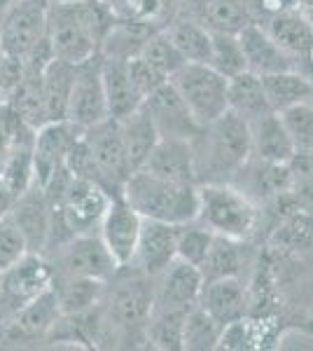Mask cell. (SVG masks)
I'll list each match as a JSON object with an SVG mask.
<instances>
[{
	"label": "cell",
	"mask_w": 313,
	"mask_h": 351,
	"mask_svg": "<svg viewBox=\"0 0 313 351\" xmlns=\"http://www.w3.org/2000/svg\"><path fill=\"white\" fill-rule=\"evenodd\" d=\"M145 110L157 124V132L162 138H185L195 141L201 134V124L195 120V115L185 106L183 96L178 89L168 82L159 84V87L143 101Z\"/></svg>",
	"instance_id": "8fae6325"
},
{
	"label": "cell",
	"mask_w": 313,
	"mask_h": 351,
	"mask_svg": "<svg viewBox=\"0 0 313 351\" xmlns=\"http://www.w3.org/2000/svg\"><path fill=\"white\" fill-rule=\"evenodd\" d=\"M79 136V129L68 120L45 122L36 129L33 141V164H36V183L47 185L66 167V155Z\"/></svg>",
	"instance_id": "7c38bea8"
},
{
	"label": "cell",
	"mask_w": 313,
	"mask_h": 351,
	"mask_svg": "<svg viewBox=\"0 0 313 351\" xmlns=\"http://www.w3.org/2000/svg\"><path fill=\"white\" fill-rule=\"evenodd\" d=\"M171 84L183 96L195 120L206 127L229 110V77L210 64H187L171 77Z\"/></svg>",
	"instance_id": "5b68a950"
},
{
	"label": "cell",
	"mask_w": 313,
	"mask_h": 351,
	"mask_svg": "<svg viewBox=\"0 0 313 351\" xmlns=\"http://www.w3.org/2000/svg\"><path fill=\"white\" fill-rule=\"evenodd\" d=\"M103 281L87 276H54V291L59 298L61 314H82L99 304L103 295Z\"/></svg>",
	"instance_id": "4316f807"
},
{
	"label": "cell",
	"mask_w": 313,
	"mask_h": 351,
	"mask_svg": "<svg viewBox=\"0 0 313 351\" xmlns=\"http://www.w3.org/2000/svg\"><path fill=\"white\" fill-rule=\"evenodd\" d=\"M140 276L131 281H122L119 288L112 295L110 316L122 328L134 326H147V319L152 314V304H155V288L147 286L150 276L138 271Z\"/></svg>",
	"instance_id": "44dd1931"
},
{
	"label": "cell",
	"mask_w": 313,
	"mask_h": 351,
	"mask_svg": "<svg viewBox=\"0 0 313 351\" xmlns=\"http://www.w3.org/2000/svg\"><path fill=\"white\" fill-rule=\"evenodd\" d=\"M185 314L187 309H152L145 326L147 342L162 351H180Z\"/></svg>",
	"instance_id": "f546056e"
},
{
	"label": "cell",
	"mask_w": 313,
	"mask_h": 351,
	"mask_svg": "<svg viewBox=\"0 0 313 351\" xmlns=\"http://www.w3.org/2000/svg\"><path fill=\"white\" fill-rule=\"evenodd\" d=\"M112 24H105V10L94 0L82 3H49L45 36L52 47L54 59L66 64H82L99 54V45Z\"/></svg>",
	"instance_id": "7a4b0ae2"
},
{
	"label": "cell",
	"mask_w": 313,
	"mask_h": 351,
	"mask_svg": "<svg viewBox=\"0 0 313 351\" xmlns=\"http://www.w3.org/2000/svg\"><path fill=\"white\" fill-rule=\"evenodd\" d=\"M14 199H16V195L3 183V180H0V218L8 216L10 208H12V204H14Z\"/></svg>",
	"instance_id": "f35d334b"
},
{
	"label": "cell",
	"mask_w": 313,
	"mask_h": 351,
	"mask_svg": "<svg viewBox=\"0 0 313 351\" xmlns=\"http://www.w3.org/2000/svg\"><path fill=\"white\" fill-rule=\"evenodd\" d=\"M105 117H110V112H108L103 73H101V52H99L92 59L75 66V77H73L66 120L73 127H77L79 132H84V129L103 122Z\"/></svg>",
	"instance_id": "52a82bcc"
},
{
	"label": "cell",
	"mask_w": 313,
	"mask_h": 351,
	"mask_svg": "<svg viewBox=\"0 0 313 351\" xmlns=\"http://www.w3.org/2000/svg\"><path fill=\"white\" fill-rule=\"evenodd\" d=\"M24 3H33V5H45V8H47V5H49V0H24Z\"/></svg>",
	"instance_id": "ab89813d"
},
{
	"label": "cell",
	"mask_w": 313,
	"mask_h": 351,
	"mask_svg": "<svg viewBox=\"0 0 313 351\" xmlns=\"http://www.w3.org/2000/svg\"><path fill=\"white\" fill-rule=\"evenodd\" d=\"M290 136H292L297 152H313V104L304 101L281 112Z\"/></svg>",
	"instance_id": "d590c367"
},
{
	"label": "cell",
	"mask_w": 313,
	"mask_h": 351,
	"mask_svg": "<svg viewBox=\"0 0 313 351\" xmlns=\"http://www.w3.org/2000/svg\"><path fill=\"white\" fill-rule=\"evenodd\" d=\"M129 75H131V80H134L136 89L143 94V99H147V96L155 92L159 84L168 82L162 73L155 71V68H152L143 56H138V54L129 56Z\"/></svg>",
	"instance_id": "74e56055"
},
{
	"label": "cell",
	"mask_w": 313,
	"mask_h": 351,
	"mask_svg": "<svg viewBox=\"0 0 313 351\" xmlns=\"http://www.w3.org/2000/svg\"><path fill=\"white\" fill-rule=\"evenodd\" d=\"M138 56H143L147 64L155 68V71L162 73L166 80H171V77H173L175 73H178L180 68L187 64L185 56L178 52V47L171 43V38L166 36V31L150 33V36L145 38L143 47H140Z\"/></svg>",
	"instance_id": "1f68e13d"
},
{
	"label": "cell",
	"mask_w": 313,
	"mask_h": 351,
	"mask_svg": "<svg viewBox=\"0 0 313 351\" xmlns=\"http://www.w3.org/2000/svg\"><path fill=\"white\" fill-rule=\"evenodd\" d=\"M266 33L295 59L297 56H309L313 49L311 21L297 12H292V10H283V12L271 14Z\"/></svg>",
	"instance_id": "cb8c5ba5"
},
{
	"label": "cell",
	"mask_w": 313,
	"mask_h": 351,
	"mask_svg": "<svg viewBox=\"0 0 313 351\" xmlns=\"http://www.w3.org/2000/svg\"><path fill=\"white\" fill-rule=\"evenodd\" d=\"M47 8L45 5L12 0L0 19V52L8 59L21 61L38 47L45 38Z\"/></svg>",
	"instance_id": "9c48e42d"
},
{
	"label": "cell",
	"mask_w": 313,
	"mask_h": 351,
	"mask_svg": "<svg viewBox=\"0 0 313 351\" xmlns=\"http://www.w3.org/2000/svg\"><path fill=\"white\" fill-rule=\"evenodd\" d=\"M143 220L145 218L124 197H112L110 199V206H108L105 216L99 225V234L105 248L110 251V256L119 265V269L129 267L131 260H134L140 230H143Z\"/></svg>",
	"instance_id": "30bf717a"
},
{
	"label": "cell",
	"mask_w": 313,
	"mask_h": 351,
	"mask_svg": "<svg viewBox=\"0 0 313 351\" xmlns=\"http://www.w3.org/2000/svg\"><path fill=\"white\" fill-rule=\"evenodd\" d=\"M213 33V49H210V66L225 77H234L238 73L248 71L246 56H243L241 40L234 33Z\"/></svg>",
	"instance_id": "836d02e7"
},
{
	"label": "cell",
	"mask_w": 313,
	"mask_h": 351,
	"mask_svg": "<svg viewBox=\"0 0 313 351\" xmlns=\"http://www.w3.org/2000/svg\"><path fill=\"white\" fill-rule=\"evenodd\" d=\"M203 21H206L203 26L208 31L238 36L248 24H253V16L243 5V0H210L203 8Z\"/></svg>",
	"instance_id": "4dcf8cb0"
},
{
	"label": "cell",
	"mask_w": 313,
	"mask_h": 351,
	"mask_svg": "<svg viewBox=\"0 0 313 351\" xmlns=\"http://www.w3.org/2000/svg\"><path fill=\"white\" fill-rule=\"evenodd\" d=\"M229 110L243 117L248 124L264 117L266 112H274L266 101L264 87L260 75L250 71H243L238 75L229 77Z\"/></svg>",
	"instance_id": "484cf974"
},
{
	"label": "cell",
	"mask_w": 313,
	"mask_h": 351,
	"mask_svg": "<svg viewBox=\"0 0 313 351\" xmlns=\"http://www.w3.org/2000/svg\"><path fill=\"white\" fill-rule=\"evenodd\" d=\"M122 197L145 220L185 225L197 220L199 213V185L178 183L162 178L145 169H136L129 173L122 188Z\"/></svg>",
	"instance_id": "3957f363"
},
{
	"label": "cell",
	"mask_w": 313,
	"mask_h": 351,
	"mask_svg": "<svg viewBox=\"0 0 313 351\" xmlns=\"http://www.w3.org/2000/svg\"><path fill=\"white\" fill-rule=\"evenodd\" d=\"M260 80H262V87H264L266 101H269L274 112H283L297 104L311 101V96H313L311 80L299 75L297 71L269 73V75H260Z\"/></svg>",
	"instance_id": "d4e9b609"
},
{
	"label": "cell",
	"mask_w": 313,
	"mask_h": 351,
	"mask_svg": "<svg viewBox=\"0 0 313 351\" xmlns=\"http://www.w3.org/2000/svg\"><path fill=\"white\" fill-rule=\"evenodd\" d=\"M73 77H75V66L73 64L52 59L45 66L42 75H40V96H42V108L47 122L66 120Z\"/></svg>",
	"instance_id": "7402d4cb"
},
{
	"label": "cell",
	"mask_w": 313,
	"mask_h": 351,
	"mask_svg": "<svg viewBox=\"0 0 313 351\" xmlns=\"http://www.w3.org/2000/svg\"><path fill=\"white\" fill-rule=\"evenodd\" d=\"M101 73H103L105 101L110 117L124 120V117L143 106V94L136 89V84L129 75V59L101 54Z\"/></svg>",
	"instance_id": "2e32d148"
},
{
	"label": "cell",
	"mask_w": 313,
	"mask_h": 351,
	"mask_svg": "<svg viewBox=\"0 0 313 351\" xmlns=\"http://www.w3.org/2000/svg\"><path fill=\"white\" fill-rule=\"evenodd\" d=\"M199 304L210 316H215L222 326H229L246 316V288L238 281V276H222V279L203 281Z\"/></svg>",
	"instance_id": "ffe728a7"
},
{
	"label": "cell",
	"mask_w": 313,
	"mask_h": 351,
	"mask_svg": "<svg viewBox=\"0 0 313 351\" xmlns=\"http://www.w3.org/2000/svg\"><path fill=\"white\" fill-rule=\"evenodd\" d=\"M250 136H253V155L260 162L290 164L297 155V145L281 112H266L264 117L250 122Z\"/></svg>",
	"instance_id": "d6986e66"
},
{
	"label": "cell",
	"mask_w": 313,
	"mask_h": 351,
	"mask_svg": "<svg viewBox=\"0 0 313 351\" xmlns=\"http://www.w3.org/2000/svg\"><path fill=\"white\" fill-rule=\"evenodd\" d=\"M234 239H225V237H215L213 246H210L206 260L201 263V276L203 281L222 279V276H238L241 269V253H238Z\"/></svg>",
	"instance_id": "d6a6232c"
},
{
	"label": "cell",
	"mask_w": 313,
	"mask_h": 351,
	"mask_svg": "<svg viewBox=\"0 0 313 351\" xmlns=\"http://www.w3.org/2000/svg\"><path fill=\"white\" fill-rule=\"evenodd\" d=\"M197 223L215 237L243 241L258 225V208L243 190L229 183H199Z\"/></svg>",
	"instance_id": "277c9868"
},
{
	"label": "cell",
	"mask_w": 313,
	"mask_h": 351,
	"mask_svg": "<svg viewBox=\"0 0 313 351\" xmlns=\"http://www.w3.org/2000/svg\"><path fill=\"white\" fill-rule=\"evenodd\" d=\"M201 288V269L175 258L159 274V286L155 288V304H152V309H190L192 304L199 302Z\"/></svg>",
	"instance_id": "5bb4252c"
},
{
	"label": "cell",
	"mask_w": 313,
	"mask_h": 351,
	"mask_svg": "<svg viewBox=\"0 0 313 351\" xmlns=\"http://www.w3.org/2000/svg\"><path fill=\"white\" fill-rule=\"evenodd\" d=\"M10 216L24 232L28 248L36 253H45L49 225H52V206H49L42 185L33 183L26 192H21L10 208Z\"/></svg>",
	"instance_id": "9a60e30c"
},
{
	"label": "cell",
	"mask_w": 313,
	"mask_h": 351,
	"mask_svg": "<svg viewBox=\"0 0 313 351\" xmlns=\"http://www.w3.org/2000/svg\"><path fill=\"white\" fill-rule=\"evenodd\" d=\"M238 40H241L248 71L255 73V75L295 71V61H292L295 56H290L286 49L266 33V28L258 26L255 21L238 33Z\"/></svg>",
	"instance_id": "e0dca14e"
},
{
	"label": "cell",
	"mask_w": 313,
	"mask_h": 351,
	"mask_svg": "<svg viewBox=\"0 0 313 351\" xmlns=\"http://www.w3.org/2000/svg\"><path fill=\"white\" fill-rule=\"evenodd\" d=\"M82 138L87 141L96 167H99L101 188L110 197H122V188L134 169H131V162L127 155V145H124L119 120L105 117L103 122L84 129Z\"/></svg>",
	"instance_id": "8992f818"
},
{
	"label": "cell",
	"mask_w": 313,
	"mask_h": 351,
	"mask_svg": "<svg viewBox=\"0 0 313 351\" xmlns=\"http://www.w3.org/2000/svg\"><path fill=\"white\" fill-rule=\"evenodd\" d=\"M192 145L197 183H227L231 176L243 171L253 157L250 124L231 110L206 124Z\"/></svg>",
	"instance_id": "6da1fadb"
},
{
	"label": "cell",
	"mask_w": 313,
	"mask_h": 351,
	"mask_svg": "<svg viewBox=\"0 0 313 351\" xmlns=\"http://www.w3.org/2000/svg\"><path fill=\"white\" fill-rule=\"evenodd\" d=\"M28 251L31 248H28L24 232L19 230L12 216L8 213V216L0 218V274L12 267L14 263H19Z\"/></svg>",
	"instance_id": "8d00e7d4"
},
{
	"label": "cell",
	"mask_w": 313,
	"mask_h": 351,
	"mask_svg": "<svg viewBox=\"0 0 313 351\" xmlns=\"http://www.w3.org/2000/svg\"><path fill=\"white\" fill-rule=\"evenodd\" d=\"M178 228L180 225L159 223V220H143V230H140L138 246H136L131 265L150 276V279H157L178 258V253H175Z\"/></svg>",
	"instance_id": "4fadbf2b"
},
{
	"label": "cell",
	"mask_w": 313,
	"mask_h": 351,
	"mask_svg": "<svg viewBox=\"0 0 313 351\" xmlns=\"http://www.w3.org/2000/svg\"><path fill=\"white\" fill-rule=\"evenodd\" d=\"M213 239H215L213 232L206 230L201 223H197V220L180 225L178 239H175V253H178V260H185V263L195 265V267H201V263L206 260L210 246H213Z\"/></svg>",
	"instance_id": "e575fe53"
},
{
	"label": "cell",
	"mask_w": 313,
	"mask_h": 351,
	"mask_svg": "<svg viewBox=\"0 0 313 351\" xmlns=\"http://www.w3.org/2000/svg\"><path fill=\"white\" fill-rule=\"evenodd\" d=\"M56 265H59V271L54 269L56 276H87L103 284L119 271V265L96 232L75 234L64 246L56 248Z\"/></svg>",
	"instance_id": "ba28073f"
},
{
	"label": "cell",
	"mask_w": 313,
	"mask_h": 351,
	"mask_svg": "<svg viewBox=\"0 0 313 351\" xmlns=\"http://www.w3.org/2000/svg\"><path fill=\"white\" fill-rule=\"evenodd\" d=\"M225 326L215 316H210L201 304H192L185 314L183 324V349L190 351H210L220 347V337Z\"/></svg>",
	"instance_id": "83f0119b"
},
{
	"label": "cell",
	"mask_w": 313,
	"mask_h": 351,
	"mask_svg": "<svg viewBox=\"0 0 313 351\" xmlns=\"http://www.w3.org/2000/svg\"><path fill=\"white\" fill-rule=\"evenodd\" d=\"M171 43L190 64H210V49H213V33L203 24L195 21H175L166 28Z\"/></svg>",
	"instance_id": "f1b7e54d"
},
{
	"label": "cell",
	"mask_w": 313,
	"mask_h": 351,
	"mask_svg": "<svg viewBox=\"0 0 313 351\" xmlns=\"http://www.w3.org/2000/svg\"><path fill=\"white\" fill-rule=\"evenodd\" d=\"M311 155H313V152H311Z\"/></svg>",
	"instance_id": "b9f144b4"
},
{
	"label": "cell",
	"mask_w": 313,
	"mask_h": 351,
	"mask_svg": "<svg viewBox=\"0 0 313 351\" xmlns=\"http://www.w3.org/2000/svg\"><path fill=\"white\" fill-rule=\"evenodd\" d=\"M124 136V145H127V155L131 162V169H140L145 164V160L150 157V152L155 150V145L159 143V132L157 124L150 117V112L145 110V106H140L138 110H134L131 115H127L124 120H119Z\"/></svg>",
	"instance_id": "603a6c76"
},
{
	"label": "cell",
	"mask_w": 313,
	"mask_h": 351,
	"mask_svg": "<svg viewBox=\"0 0 313 351\" xmlns=\"http://www.w3.org/2000/svg\"><path fill=\"white\" fill-rule=\"evenodd\" d=\"M140 169L178 183H197L195 145L185 138H159Z\"/></svg>",
	"instance_id": "ac0fdd59"
},
{
	"label": "cell",
	"mask_w": 313,
	"mask_h": 351,
	"mask_svg": "<svg viewBox=\"0 0 313 351\" xmlns=\"http://www.w3.org/2000/svg\"><path fill=\"white\" fill-rule=\"evenodd\" d=\"M49 3H61V5H71V3H82V0H49Z\"/></svg>",
	"instance_id": "60d3db41"
}]
</instances>
